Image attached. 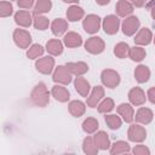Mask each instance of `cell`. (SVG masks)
I'll list each match as a JSON object with an SVG mask.
<instances>
[{
  "label": "cell",
  "instance_id": "1",
  "mask_svg": "<svg viewBox=\"0 0 155 155\" xmlns=\"http://www.w3.org/2000/svg\"><path fill=\"white\" fill-rule=\"evenodd\" d=\"M30 99L36 107H46L50 103V93L44 82H39L35 85L30 93Z\"/></svg>",
  "mask_w": 155,
  "mask_h": 155
},
{
  "label": "cell",
  "instance_id": "2",
  "mask_svg": "<svg viewBox=\"0 0 155 155\" xmlns=\"http://www.w3.org/2000/svg\"><path fill=\"white\" fill-rule=\"evenodd\" d=\"M71 76H73V74L67 68V65H58L53 71L52 80L61 85H69L73 79Z\"/></svg>",
  "mask_w": 155,
  "mask_h": 155
},
{
  "label": "cell",
  "instance_id": "3",
  "mask_svg": "<svg viewBox=\"0 0 155 155\" xmlns=\"http://www.w3.org/2000/svg\"><path fill=\"white\" fill-rule=\"evenodd\" d=\"M102 84L108 88H115L120 84V75L113 69H104L101 73Z\"/></svg>",
  "mask_w": 155,
  "mask_h": 155
},
{
  "label": "cell",
  "instance_id": "4",
  "mask_svg": "<svg viewBox=\"0 0 155 155\" xmlns=\"http://www.w3.org/2000/svg\"><path fill=\"white\" fill-rule=\"evenodd\" d=\"M104 48H105V42L99 36H91L85 42V50L91 54H99L104 51Z\"/></svg>",
  "mask_w": 155,
  "mask_h": 155
},
{
  "label": "cell",
  "instance_id": "5",
  "mask_svg": "<svg viewBox=\"0 0 155 155\" xmlns=\"http://www.w3.org/2000/svg\"><path fill=\"white\" fill-rule=\"evenodd\" d=\"M102 27L105 31V34L108 35H114L119 31V27H120V19L119 16L115 15H108L104 17L103 22H102Z\"/></svg>",
  "mask_w": 155,
  "mask_h": 155
},
{
  "label": "cell",
  "instance_id": "6",
  "mask_svg": "<svg viewBox=\"0 0 155 155\" xmlns=\"http://www.w3.org/2000/svg\"><path fill=\"white\" fill-rule=\"evenodd\" d=\"M139 25H140V22L138 19V17L136 16H128V17H125V19L122 21V33L126 35V36H132L136 34V31L139 29Z\"/></svg>",
  "mask_w": 155,
  "mask_h": 155
},
{
  "label": "cell",
  "instance_id": "7",
  "mask_svg": "<svg viewBox=\"0 0 155 155\" xmlns=\"http://www.w3.org/2000/svg\"><path fill=\"white\" fill-rule=\"evenodd\" d=\"M13 41L19 48H28L31 44V35L25 29H15L13 30Z\"/></svg>",
  "mask_w": 155,
  "mask_h": 155
},
{
  "label": "cell",
  "instance_id": "8",
  "mask_svg": "<svg viewBox=\"0 0 155 155\" xmlns=\"http://www.w3.org/2000/svg\"><path fill=\"white\" fill-rule=\"evenodd\" d=\"M127 137H128V140H131V142L142 143L147 138V131L143 126H140L138 124H133L130 126V128L127 131Z\"/></svg>",
  "mask_w": 155,
  "mask_h": 155
},
{
  "label": "cell",
  "instance_id": "9",
  "mask_svg": "<svg viewBox=\"0 0 155 155\" xmlns=\"http://www.w3.org/2000/svg\"><path fill=\"white\" fill-rule=\"evenodd\" d=\"M101 18L97 15H87L82 21V28L88 34H96L101 28Z\"/></svg>",
  "mask_w": 155,
  "mask_h": 155
},
{
  "label": "cell",
  "instance_id": "10",
  "mask_svg": "<svg viewBox=\"0 0 155 155\" xmlns=\"http://www.w3.org/2000/svg\"><path fill=\"white\" fill-rule=\"evenodd\" d=\"M35 68L39 73L48 75V74L52 73V70L54 68V58H52L51 56L38 58L36 62H35Z\"/></svg>",
  "mask_w": 155,
  "mask_h": 155
},
{
  "label": "cell",
  "instance_id": "11",
  "mask_svg": "<svg viewBox=\"0 0 155 155\" xmlns=\"http://www.w3.org/2000/svg\"><path fill=\"white\" fill-rule=\"evenodd\" d=\"M128 101L131 102L132 105L138 107V105H143L145 103L147 97H145L144 91L140 87H133L128 92Z\"/></svg>",
  "mask_w": 155,
  "mask_h": 155
},
{
  "label": "cell",
  "instance_id": "12",
  "mask_svg": "<svg viewBox=\"0 0 155 155\" xmlns=\"http://www.w3.org/2000/svg\"><path fill=\"white\" fill-rule=\"evenodd\" d=\"M103 97H104V88L102 86H94L92 88L90 96L87 97V102L86 103H87V105L90 108H96L101 103Z\"/></svg>",
  "mask_w": 155,
  "mask_h": 155
},
{
  "label": "cell",
  "instance_id": "13",
  "mask_svg": "<svg viewBox=\"0 0 155 155\" xmlns=\"http://www.w3.org/2000/svg\"><path fill=\"white\" fill-rule=\"evenodd\" d=\"M153 40V33L148 28H142L134 36V44L138 46H145L149 45Z\"/></svg>",
  "mask_w": 155,
  "mask_h": 155
},
{
  "label": "cell",
  "instance_id": "14",
  "mask_svg": "<svg viewBox=\"0 0 155 155\" xmlns=\"http://www.w3.org/2000/svg\"><path fill=\"white\" fill-rule=\"evenodd\" d=\"M15 22L16 24H18L19 27H23V28H29L31 25V22H33V17L29 13V11H25V10H19L15 13Z\"/></svg>",
  "mask_w": 155,
  "mask_h": 155
},
{
  "label": "cell",
  "instance_id": "15",
  "mask_svg": "<svg viewBox=\"0 0 155 155\" xmlns=\"http://www.w3.org/2000/svg\"><path fill=\"white\" fill-rule=\"evenodd\" d=\"M116 111L120 116H122L124 121L125 122H132L134 120V110H133V107L128 103H121L117 108H116Z\"/></svg>",
  "mask_w": 155,
  "mask_h": 155
},
{
  "label": "cell",
  "instance_id": "16",
  "mask_svg": "<svg viewBox=\"0 0 155 155\" xmlns=\"http://www.w3.org/2000/svg\"><path fill=\"white\" fill-rule=\"evenodd\" d=\"M154 119V114L153 111L149 109V108H139L134 115V120L138 124H142V125H148L153 121Z\"/></svg>",
  "mask_w": 155,
  "mask_h": 155
},
{
  "label": "cell",
  "instance_id": "17",
  "mask_svg": "<svg viewBox=\"0 0 155 155\" xmlns=\"http://www.w3.org/2000/svg\"><path fill=\"white\" fill-rule=\"evenodd\" d=\"M74 87H75L76 92L80 96H82V97H87L88 93H90V91H91L90 82L85 78H82V76H76L75 78V80H74Z\"/></svg>",
  "mask_w": 155,
  "mask_h": 155
},
{
  "label": "cell",
  "instance_id": "18",
  "mask_svg": "<svg viewBox=\"0 0 155 155\" xmlns=\"http://www.w3.org/2000/svg\"><path fill=\"white\" fill-rule=\"evenodd\" d=\"M63 44L67 47H70V48L79 47L82 44V38H81L80 34H78L75 31H68L63 38Z\"/></svg>",
  "mask_w": 155,
  "mask_h": 155
},
{
  "label": "cell",
  "instance_id": "19",
  "mask_svg": "<svg viewBox=\"0 0 155 155\" xmlns=\"http://www.w3.org/2000/svg\"><path fill=\"white\" fill-rule=\"evenodd\" d=\"M115 11L119 17H128L133 12V5L128 0H119L116 2Z\"/></svg>",
  "mask_w": 155,
  "mask_h": 155
},
{
  "label": "cell",
  "instance_id": "20",
  "mask_svg": "<svg viewBox=\"0 0 155 155\" xmlns=\"http://www.w3.org/2000/svg\"><path fill=\"white\" fill-rule=\"evenodd\" d=\"M51 94L54 97L56 101L62 102V103L68 102L69 98H70V93H69V91H68L65 87L61 86V85H54V86L52 87V90H51Z\"/></svg>",
  "mask_w": 155,
  "mask_h": 155
},
{
  "label": "cell",
  "instance_id": "21",
  "mask_svg": "<svg viewBox=\"0 0 155 155\" xmlns=\"http://www.w3.org/2000/svg\"><path fill=\"white\" fill-rule=\"evenodd\" d=\"M70 73L75 76H81L88 71V65L85 62H69L65 64Z\"/></svg>",
  "mask_w": 155,
  "mask_h": 155
},
{
  "label": "cell",
  "instance_id": "22",
  "mask_svg": "<svg viewBox=\"0 0 155 155\" xmlns=\"http://www.w3.org/2000/svg\"><path fill=\"white\" fill-rule=\"evenodd\" d=\"M51 30H52L53 35L61 36V35L65 34V31L68 30V22L63 18H56L51 23Z\"/></svg>",
  "mask_w": 155,
  "mask_h": 155
},
{
  "label": "cell",
  "instance_id": "23",
  "mask_svg": "<svg viewBox=\"0 0 155 155\" xmlns=\"http://www.w3.org/2000/svg\"><path fill=\"white\" fill-rule=\"evenodd\" d=\"M68 109H69V113L73 116L80 117L86 111V104L84 102H81V101H78V99L76 101H71L69 103V105H68Z\"/></svg>",
  "mask_w": 155,
  "mask_h": 155
},
{
  "label": "cell",
  "instance_id": "24",
  "mask_svg": "<svg viewBox=\"0 0 155 155\" xmlns=\"http://www.w3.org/2000/svg\"><path fill=\"white\" fill-rule=\"evenodd\" d=\"M82 150H84V153L87 154V155H97V154H98L99 148L97 147V144H96L93 137L87 136V137L84 139V142H82Z\"/></svg>",
  "mask_w": 155,
  "mask_h": 155
},
{
  "label": "cell",
  "instance_id": "25",
  "mask_svg": "<svg viewBox=\"0 0 155 155\" xmlns=\"http://www.w3.org/2000/svg\"><path fill=\"white\" fill-rule=\"evenodd\" d=\"M85 15L84 8H81L78 5H71L68 10H67V19L69 22H76L80 21Z\"/></svg>",
  "mask_w": 155,
  "mask_h": 155
},
{
  "label": "cell",
  "instance_id": "26",
  "mask_svg": "<svg viewBox=\"0 0 155 155\" xmlns=\"http://www.w3.org/2000/svg\"><path fill=\"white\" fill-rule=\"evenodd\" d=\"M46 51L51 56H59L63 52V44L58 39H51L46 42Z\"/></svg>",
  "mask_w": 155,
  "mask_h": 155
},
{
  "label": "cell",
  "instance_id": "27",
  "mask_svg": "<svg viewBox=\"0 0 155 155\" xmlns=\"http://www.w3.org/2000/svg\"><path fill=\"white\" fill-rule=\"evenodd\" d=\"M150 78V69L147 67V65H138L134 69V79L139 82V84H143V82H147Z\"/></svg>",
  "mask_w": 155,
  "mask_h": 155
},
{
  "label": "cell",
  "instance_id": "28",
  "mask_svg": "<svg viewBox=\"0 0 155 155\" xmlns=\"http://www.w3.org/2000/svg\"><path fill=\"white\" fill-rule=\"evenodd\" d=\"M94 142L97 144V147L99 148V150H107L110 148V140H109V137L108 134L104 132V131H98L96 134H94Z\"/></svg>",
  "mask_w": 155,
  "mask_h": 155
},
{
  "label": "cell",
  "instance_id": "29",
  "mask_svg": "<svg viewBox=\"0 0 155 155\" xmlns=\"http://www.w3.org/2000/svg\"><path fill=\"white\" fill-rule=\"evenodd\" d=\"M130 151H131L130 144L125 140H116L113 145H110V154L111 155L126 154V153H130Z\"/></svg>",
  "mask_w": 155,
  "mask_h": 155
},
{
  "label": "cell",
  "instance_id": "30",
  "mask_svg": "<svg viewBox=\"0 0 155 155\" xmlns=\"http://www.w3.org/2000/svg\"><path fill=\"white\" fill-rule=\"evenodd\" d=\"M52 7L51 0H36V4L33 10V15H44L47 13Z\"/></svg>",
  "mask_w": 155,
  "mask_h": 155
},
{
  "label": "cell",
  "instance_id": "31",
  "mask_svg": "<svg viewBox=\"0 0 155 155\" xmlns=\"http://www.w3.org/2000/svg\"><path fill=\"white\" fill-rule=\"evenodd\" d=\"M147 56V52L144 48H142L140 46H133L130 47L128 51V57L133 61V62H142Z\"/></svg>",
  "mask_w": 155,
  "mask_h": 155
},
{
  "label": "cell",
  "instance_id": "32",
  "mask_svg": "<svg viewBox=\"0 0 155 155\" xmlns=\"http://www.w3.org/2000/svg\"><path fill=\"white\" fill-rule=\"evenodd\" d=\"M98 126H99V124H98L97 119H94V117H87V119H85L84 122H82V130H84V132H86L87 134L94 133V132L97 131Z\"/></svg>",
  "mask_w": 155,
  "mask_h": 155
},
{
  "label": "cell",
  "instance_id": "33",
  "mask_svg": "<svg viewBox=\"0 0 155 155\" xmlns=\"http://www.w3.org/2000/svg\"><path fill=\"white\" fill-rule=\"evenodd\" d=\"M33 24H34V28L38 29V30H45V29L48 28L50 21H48V18H46L42 15H34Z\"/></svg>",
  "mask_w": 155,
  "mask_h": 155
},
{
  "label": "cell",
  "instance_id": "34",
  "mask_svg": "<svg viewBox=\"0 0 155 155\" xmlns=\"http://www.w3.org/2000/svg\"><path fill=\"white\" fill-rule=\"evenodd\" d=\"M105 124L108 125V127L110 130H119L122 125V121L120 119V116L115 115V114H110V115H105L104 116Z\"/></svg>",
  "mask_w": 155,
  "mask_h": 155
},
{
  "label": "cell",
  "instance_id": "35",
  "mask_svg": "<svg viewBox=\"0 0 155 155\" xmlns=\"http://www.w3.org/2000/svg\"><path fill=\"white\" fill-rule=\"evenodd\" d=\"M44 51H45V48H44L41 45L34 44V45H31V46L28 48V51H27V57H28L29 59H36V58H39V57H41V56L44 54Z\"/></svg>",
  "mask_w": 155,
  "mask_h": 155
},
{
  "label": "cell",
  "instance_id": "36",
  "mask_svg": "<svg viewBox=\"0 0 155 155\" xmlns=\"http://www.w3.org/2000/svg\"><path fill=\"white\" fill-rule=\"evenodd\" d=\"M128 51H130V46L126 42H119L115 45L114 47V54L117 58H126L128 56Z\"/></svg>",
  "mask_w": 155,
  "mask_h": 155
},
{
  "label": "cell",
  "instance_id": "37",
  "mask_svg": "<svg viewBox=\"0 0 155 155\" xmlns=\"http://www.w3.org/2000/svg\"><path fill=\"white\" fill-rule=\"evenodd\" d=\"M115 104H114V101L111 98H104L99 104H98V111L101 114H107L109 111H111L114 109Z\"/></svg>",
  "mask_w": 155,
  "mask_h": 155
},
{
  "label": "cell",
  "instance_id": "38",
  "mask_svg": "<svg viewBox=\"0 0 155 155\" xmlns=\"http://www.w3.org/2000/svg\"><path fill=\"white\" fill-rule=\"evenodd\" d=\"M13 12V7H12V4L10 1H1L0 2V17L5 18V17H8L11 16Z\"/></svg>",
  "mask_w": 155,
  "mask_h": 155
},
{
  "label": "cell",
  "instance_id": "39",
  "mask_svg": "<svg viewBox=\"0 0 155 155\" xmlns=\"http://www.w3.org/2000/svg\"><path fill=\"white\" fill-rule=\"evenodd\" d=\"M132 153L134 155H150V150L148 147L145 145H136L133 149H132Z\"/></svg>",
  "mask_w": 155,
  "mask_h": 155
},
{
  "label": "cell",
  "instance_id": "40",
  "mask_svg": "<svg viewBox=\"0 0 155 155\" xmlns=\"http://www.w3.org/2000/svg\"><path fill=\"white\" fill-rule=\"evenodd\" d=\"M17 4L21 8H30L34 5V0H17Z\"/></svg>",
  "mask_w": 155,
  "mask_h": 155
},
{
  "label": "cell",
  "instance_id": "41",
  "mask_svg": "<svg viewBox=\"0 0 155 155\" xmlns=\"http://www.w3.org/2000/svg\"><path fill=\"white\" fill-rule=\"evenodd\" d=\"M147 98L149 99L150 103L155 104V87H150L147 92Z\"/></svg>",
  "mask_w": 155,
  "mask_h": 155
},
{
  "label": "cell",
  "instance_id": "42",
  "mask_svg": "<svg viewBox=\"0 0 155 155\" xmlns=\"http://www.w3.org/2000/svg\"><path fill=\"white\" fill-rule=\"evenodd\" d=\"M133 6H136V7H143L144 5H145V1L147 0H128Z\"/></svg>",
  "mask_w": 155,
  "mask_h": 155
},
{
  "label": "cell",
  "instance_id": "43",
  "mask_svg": "<svg viewBox=\"0 0 155 155\" xmlns=\"http://www.w3.org/2000/svg\"><path fill=\"white\" fill-rule=\"evenodd\" d=\"M145 8L149 10L150 12H155V0H149L145 5Z\"/></svg>",
  "mask_w": 155,
  "mask_h": 155
},
{
  "label": "cell",
  "instance_id": "44",
  "mask_svg": "<svg viewBox=\"0 0 155 155\" xmlns=\"http://www.w3.org/2000/svg\"><path fill=\"white\" fill-rule=\"evenodd\" d=\"M96 2L101 6H104V5H108L110 2V0H96Z\"/></svg>",
  "mask_w": 155,
  "mask_h": 155
},
{
  "label": "cell",
  "instance_id": "45",
  "mask_svg": "<svg viewBox=\"0 0 155 155\" xmlns=\"http://www.w3.org/2000/svg\"><path fill=\"white\" fill-rule=\"evenodd\" d=\"M62 1L68 2V4H78L79 2V0H62Z\"/></svg>",
  "mask_w": 155,
  "mask_h": 155
},
{
  "label": "cell",
  "instance_id": "46",
  "mask_svg": "<svg viewBox=\"0 0 155 155\" xmlns=\"http://www.w3.org/2000/svg\"><path fill=\"white\" fill-rule=\"evenodd\" d=\"M151 17H153V21H154V25H155V12H151Z\"/></svg>",
  "mask_w": 155,
  "mask_h": 155
},
{
  "label": "cell",
  "instance_id": "47",
  "mask_svg": "<svg viewBox=\"0 0 155 155\" xmlns=\"http://www.w3.org/2000/svg\"><path fill=\"white\" fill-rule=\"evenodd\" d=\"M153 40H154V44H155V36H154V39H153Z\"/></svg>",
  "mask_w": 155,
  "mask_h": 155
},
{
  "label": "cell",
  "instance_id": "48",
  "mask_svg": "<svg viewBox=\"0 0 155 155\" xmlns=\"http://www.w3.org/2000/svg\"><path fill=\"white\" fill-rule=\"evenodd\" d=\"M10 1H12V0H10Z\"/></svg>",
  "mask_w": 155,
  "mask_h": 155
}]
</instances>
